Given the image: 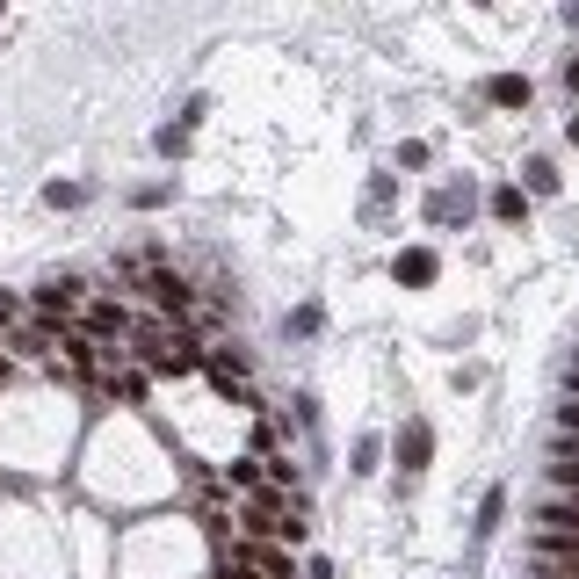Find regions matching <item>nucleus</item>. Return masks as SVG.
<instances>
[{
  "mask_svg": "<svg viewBox=\"0 0 579 579\" xmlns=\"http://www.w3.org/2000/svg\"><path fill=\"white\" fill-rule=\"evenodd\" d=\"M138 355L152 362V370H174V377H181V370H196V362H203L189 333H160V326H145V333H138Z\"/></svg>",
  "mask_w": 579,
  "mask_h": 579,
  "instance_id": "1",
  "label": "nucleus"
},
{
  "mask_svg": "<svg viewBox=\"0 0 579 579\" xmlns=\"http://www.w3.org/2000/svg\"><path fill=\"white\" fill-rule=\"evenodd\" d=\"M80 297H87V283H80V276H51V283H37V312L58 326V319H66Z\"/></svg>",
  "mask_w": 579,
  "mask_h": 579,
  "instance_id": "2",
  "label": "nucleus"
},
{
  "mask_svg": "<svg viewBox=\"0 0 579 579\" xmlns=\"http://www.w3.org/2000/svg\"><path fill=\"white\" fill-rule=\"evenodd\" d=\"M124 333H131L124 304H87V341H124Z\"/></svg>",
  "mask_w": 579,
  "mask_h": 579,
  "instance_id": "3",
  "label": "nucleus"
},
{
  "mask_svg": "<svg viewBox=\"0 0 579 579\" xmlns=\"http://www.w3.org/2000/svg\"><path fill=\"white\" fill-rule=\"evenodd\" d=\"M203 370H210V384H218L225 399H247V370H239V355H203Z\"/></svg>",
  "mask_w": 579,
  "mask_h": 579,
  "instance_id": "4",
  "label": "nucleus"
},
{
  "mask_svg": "<svg viewBox=\"0 0 579 579\" xmlns=\"http://www.w3.org/2000/svg\"><path fill=\"white\" fill-rule=\"evenodd\" d=\"M485 102H493V109H529V80L522 73H493V80H485Z\"/></svg>",
  "mask_w": 579,
  "mask_h": 579,
  "instance_id": "5",
  "label": "nucleus"
},
{
  "mask_svg": "<svg viewBox=\"0 0 579 579\" xmlns=\"http://www.w3.org/2000/svg\"><path fill=\"white\" fill-rule=\"evenodd\" d=\"M435 268H442V261H435L428 247H406L399 261H391V276H399V283H413V290H420V283H435Z\"/></svg>",
  "mask_w": 579,
  "mask_h": 579,
  "instance_id": "6",
  "label": "nucleus"
},
{
  "mask_svg": "<svg viewBox=\"0 0 579 579\" xmlns=\"http://www.w3.org/2000/svg\"><path fill=\"white\" fill-rule=\"evenodd\" d=\"M428 449H435L428 420H406V428H399V464H406V471H420V464H428Z\"/></svg>",
  "mask_w": 579,
  "mask_h": 579,
  "instance_id": "7",
  "label": "nucleus"
},
{
  "mask_svg": "<svg viewBox=\"0 0 579 579\" xmlns=\"http://www.w3.org/2000/svg\"><path fill=\"white\" fill-rule=\"evenodd\" d=\"M145 290H152V304H160V312H174V319L189 312V283H181V276H152Z\"/></svg>",
  "mask_w": 579,
  "mask_h": 579,
  "instance_id": "8",
  "label": "nucleus"
},
{
  "mask_svg": "<svg viewBox=\"0 0 579 579\" xmlns=\"http://www.w3.org/2000/svg\"><path fill=\"white\" fill-rule=\"evenodd\" d=\"M536 522L551 529V536H579V500H551V507H536Z\"/></svg>",
  "mask_w": 579,
  "mask_h": 579,
  "instance_id": "9",
  "label": "nucleus"
},
{
  "mask_svg": "<svg viewBox=\"0 0 579 579\" xmlns=\"http://www.w3.org/2000/svg\"><path fill=\"white\" fill-rule=\"evenodd\" d=\"M493 218H500V225H522V218H529V196L514 189V181H500V189H493Z\"/></svg>",
  "mask_w": 579,
  "mask_h": 579,
  "instance_id": "10",
  "label": "nucleus"
},
{
  "mask_svg": "<svg viewBox=\"0 0 579 579\" xmlns=\"http://www.w3.org/2000/svg\"><path fill=\"white\" fill-rule=\"evenodd\" d=\"M247 565H254L261 579H297V565H290L283 551H247Z\"/></svg>",
  "mask_w": 579,
  "mask_h": 579,
  "instance_id": "11",
  "label": "nucleus"
},
{
  "mask_svg": "<svg viewBox=\"0 0 579 579\" xmlns=\"http://www.w3.org/2000/svg\"><path fill=\"white\" fill-rule=\"evenodd\" d=\"M500 514H507V493H485V507H478V536H493V529H500Z\"/></svg>",
  "mask_w": 579,
  "mask_h": 579,
  "instance_id": "12",
  "label": "nucleus"
},
{
  "mask_svg": "<svg viewBox=\"0 0 579 579\" xmlns=\"http://www.w3.org/2000/svg\"><path fill=\"white\" fill-rule=\"evenodd\" d=\"M44 203H51V210H73V203H80V189H73V181H51Z\"/></svg>",
  "mask_w": 579,
  "mask_h": 579,
  "instance_id": "13",
  "label": "nucleus"
},
{
  "mask_svg": "<svg viewBox=\"0 0 579 579\" xmlns=\"http://www.w3.org/2000/svg\"><path fill=\"white\" fill-rule=\"evenodd\" d=\"M558 420H565V428L579 435V399H565V406H558Z\"/></svg>",
  "mask_w": 579,
  "mask_h": 579,
  "instance_id": "14",
  "label": "nucleus"
},
{
  "mask_svg": "<svg viewBox=\"0 0 579 579\" xmlns=\"http://www.w3.org/2000/svg\"><path fill=\"white\" fill-rule=\"evenodd\" d=\"M218 579H261V572H254V565H225Z\"/></svg>",
  "mask_w": 579,
  "mask_h": 579,
  "instance_id": "15",
  "label": "nucleus"
},
{
  "mask_svg": "<svg viewBox=\"0 0 579 579\" xmlns=\"http://www.w3.org/2000/svg\"><path fill=\"white\" fill-rule=\"evenodd\" d=\"M565 87H572V95H579V58H572V66H565Z\"/></svg>",
  "mask_w": 579,
  "mask_h": 579,
  "instance_id": "16",
  "label": "nucleus"
}]
</instances>
